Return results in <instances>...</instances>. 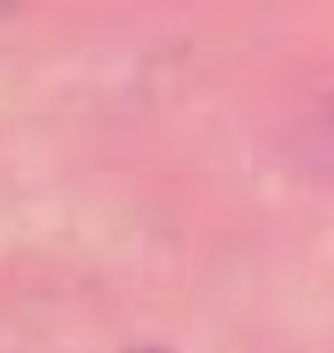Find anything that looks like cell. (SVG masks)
<instances>
[{
	"mask_svg": "<svg viewBox=\"0 0 334 353\" xmlns=\"http://www.w3.org/2000/svg\"><path fill=\"white\" fill-rule=\"evenodd\" d=\"M133 353H165V349H133Z\"/></svg>",
	"mask_w": 334,
	"mask_h": 353,
	"instance_id": "3957f363",
	"label": "cell"
},
{
	"mask_svg": "<svg viewBox=\"0 0 334 353\" xmlns=\"http://www.w3.org/2000/svg\"><path fill=\"white\" fill-rule=\"evenodd\" d=\"M289 152H293L307 170L334 174V88L307 101L289 124Z\"/></svg>",
	"mask_w": 334,
	"mask_h": 353,
	"instance_id": "6da1fadb",
	"label": "cell"
},
{
	"mask_svg": "<svg viewBox=\"0 0 334 353\" xmlns=\"http://www.w3.org/2000/svg\"><path fill=\"white\" fill-rule=\"evenodd\" d=\"M14 5H19V0H0V14H5V10H14Z\"/></svg>",
	"mask_w": 334,
	"mask_h": 353,
	"instance_id": "7a4b0ae2",
	"label": "cell"
}]
</instances>
